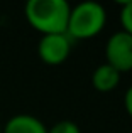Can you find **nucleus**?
<instances>
[{"mask_svg": "<svg viewBox=\"0 0 132 133\" xmlns=\"http://www.w3.org/2000/svg\"><path fill=\"white\" fill-rule=\"evenodd\" d=\"M71 5L66 0H29L26 3V19L34 30L43 36L66 34Z\"/></svg>", "mask_w": 132, "mask_h": 133, "instance_id": "f257e3e1", "label": "nucleus"}, {"mask_svg": "<svg viewBox=\"0 0 132 133\" xmlns=\"http://www.w3.org/2000/svg\"><path fill=\"white\" fill-rule=\"evenodd\" d=\"M120 72H117L112 66H109L107 62H102L95 68L92 74V86L98 93H110L119 86L120 83Z\"/></svg>", "mask_w": 132, "mask_h": 133, "instance_id": "423d86ee", "label": "nucleus"}, {"mask_svg": "<svg viewBox=\"0 0 132 133\" xmlns=\"http://www.w3.org/2000/svg\"><path fill=\"white\" fill-rule=\"evenodd\" d=\"M124 108H125L127 115L132 118V84L127 88L125 94H124Z\"/></svg>", "mask_w": 132, "mask_h": 133, "instance_id": "1a4fd4ad", "label": "nucleus"}, {"mask_svg": "<svg viewBox=\"0 0 132 133\" xmlns=\"http://www.w3.org/2000/svg\"><path fill=\"white\" fill-rule=\"evenodd\" d=\"M119 19H120V25H122V30L132 36V0L120 3V14H119Z\"/></svg>", "mask_w": 132, "mask_h": 133, "instance_id": "0eeeda50", "label": "nucleus"}, {"mask_svg": "<svg viewBox=\"0 0 132 133\" xmlns=\"http://www.w3.org/2000/svg\"><path fill=\"white\" fill-rule=\"evenodd\" d=\"M47 133H81L80 127L71 120L56 121L51 128H47Z\"/></svg>", "mask_w": 132, "mask_h": 133, "instance_id": "6e6552de", "label": "nucleus"}, {"mask_svg": "<svg viewBox=\"0 0 132 133\" xmlns=\"http://www.w3.org/2000/svg\"><path fill=\"white\" fill-rule=\"evenodd\" d=\"M107 24V9L98 2H80L71 7L66 34L71 41H85L98 36Z\"/></svg>", "mask_w": 132, "mask_h": 133, "instance_id": "f03ea898", "label": "nucleus"}, {"mask_svg": "<svg viewBox=\"0 0 132 133\" xmlns=\"http://www.w3.org/2000/svg\"><path fill=\"white\" fill-rule=\"evenodd\" d=\"M2 133H47V127L34 115H14L2 127Z\"/></svg>", "mask_w": 132, "mask_h": 133, "instance_id": "39448f33", "label": "nucleus"}, {"mask_svg": "<svg viewBox=\"0 0 132 133\" xmlns=\"http://www.w3.org/2000/svg\"><path fill=\"white\" fill-rule=\"evenodd\" d=\"M105 62L117 72L132 71V36L122 29L113 32L105 42Z\"/></svg>", "mask_w": 132, "mask_h": 133, "instance_id": "7ed1b4c3", "label": "nucleus"}, {"mask_svg": "<svg viewBox=\"0 0 132 133\" xmlns=\"http://www.w3.org/2000/svg\"><path fill=\"white\" fill-rule=\"evenodd\" d=\"M0 133H2V125H0Z\"/></svg>", "mask_w": 132, "mask_h": 133, "instance_id": "9d476101", "label": "nucleus"}, {"mask_svg": "<svg viewBox=\"0 0 132 133\" xmlns=\"http://www.w3.org/2000/svg\"><path fill=\"white\" fill-rule=\"evenodd\" d=\"M73 41L68 34H49L43 36L37 44V56L44 64L59 66L71 54Z\"/></svg>", "mask_w": 132, "mask_h": 133, "instance_id": "20e7f679", "label": "nucleus"}]
</instances>
